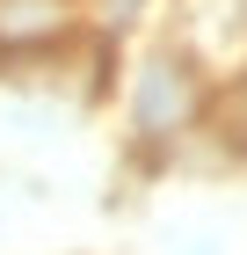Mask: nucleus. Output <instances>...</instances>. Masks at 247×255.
<instances>
[{
	"label": "nucleus",
	"instance_id": "f257e3e1",
	"mask_svg": "<svg viewBox=\"0 0 247 255\" xmlns=\"http://www.w3.org/2000/svg\"><path fill=\"white\" fill-rule=\"evenodd\" d=\"M211 110H218V80L196 66L189 44H146L124 73V138H131L146 160H167L174 146L211 131Z\"/></svg>",
	"mask_w": 247,
	"mask_h": 255
},
{
	"label": "nucleus",
	"instance_id": "f03ea898",
	"mask_svg": "<svg viewBox=\"0 0 247 255\" xmlns=\"http://www.w3.org/2000/svg\"><path fill=\"white\" fill-rule=\"evenodd\" d=\"M73 7H80V29H87V37H102V44H124L131 29H146V22L160 15L167 0H73Z\"/></svg>",
	"mask_w": 247,
	"mask_h": 255
}]
</instances>
